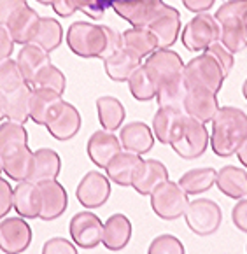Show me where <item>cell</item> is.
Listing matches in <instances>:
<instances>
[{
  "instance_id": "6da1fadb",
  "label": "cell",
  "mask_w": 247,
  "mask_h": 254,
  "mask_svg": "<svg viewBox=\"0 0 247 254\" xmlns=\"http://www.w3.org/2000/svg\"><path fill=\"white\" fill-rule=\"evenodd\" d=\"M146 65L156 81V102L160 107L183 109L187 95V82L184 77V62L172 49H160L147 56ZM184 111V109H183Z\"/></svg>"
},
{
  "instance_id": "7a4b0ae2",
  "label": "cell",
  "mask_w": 247,
  "mask_h": 254,
  "mask_svg": "<svg viewBox=\"0 0 247 254\" xmlns=\"http://www.w3.org/2000/svg\"><path fill=\"white\" fill-rule=\"evenodd\" d=\"M67 46L74 55L81 58H100L123 48V37L114 28L104 25H93L88 21H75L68 26Z\"/></svg>"
},
{
  "instance_id": "3957f363",
  "label": "cell",
  "mask_w": 247,
  "mask_h": 254,
  "mask_svg": "<svg viewBox=\"0 0 247 254\" xmlns=\"http://www.w3.org/2000/svg\"><path fill=\"white\" fill-rule=\"evenodd\" d=\"M247 137V114L237 107H219L212 118L210 146L219 158H228L237 153Z\"/></svg>"
},
{
  "instance_id": "277c9868",
  "label": "cell",
  "mask_w": 247,
  "mask_h": 254,
  "mask_svg": "<svg viewBox=\"0 0 247 254\" xmlns=\"http://www.w3.org/2000/svg\"><path fill=\"white\" fill-rule=\"evenodd\" d=\"M246 18L247 0H228L214 14L219 25V42L228 51L239 53L247 48Z\"/></svg>"
},
{
  "instance_id": "5b68a950",
  "label": "cell",
  "mask_w": 247,
  "mask_h": 254,
  "mask_svg": "<svg viewBox=\"0 0 247 254\" xmlns=\"http://www.w3.org/2000/svg\"><path fill=\"white\" fill-rule=\"evenodd\" d=\"M187 203H189L187 193L179 186V183H172V181L161 183L151 193V207L161 219H179L186 212Z\"/></svg>"
},
{
  "instance_id": "8992f818",
  "label": "cell",
  "mask_w": 247,
  "mask_h": 254,
  "mask_svg": "<svg viewBox=\"0 0 247 254\" xmlns=\"http://www.w3.org/2000/svg\"><path fill=\"white\" fill-rule=\"evenodd\" d=\"M184 77L187 82V90L191 88H205L217 95V91L223 88V81L226 75L223 74L221 67L207 53L195 56L189 64L184 67Z\"/></svg>"
},
{
  "instance_id": "52a82bcc",
  "label": "cell",
  "mask_w": 247,
  "mask_h": 254,
  "mask_svg": "<svg viewBox=\"0 0 247 254\" xmlns=\"http://www.w3.org/2000/svg\"><path fill=\"white\" fill-rule=\"evenodd\" d=\"M187 228L195 235L209 237L219 230L223 223V210L214 200L196 198L187 203V209L184 212Z\"/></svg>"
},
{
  "instance_id": "ba28073f",
  "label": "cell",
  "mask_w": 247,
  "mask_h": 254,
  "mask_svg": "<svg viewBox=\"0 0 247 254\" xmlns=\"http://www.w3.org/2000/svg\"><path fill=\"white\" fill-rule=\"evenodd\" d=\"M181 41L189 51H203L219 41V25L209 12H196L195 18L184 26Z\"/></svg>"
},
{
  "instance_id": "9c48e42d",
  "label": "cell",
  "mask_w": 247,
  "mask_h": 254,
  "mask_svg": "<svg viewBox=\"0 0 247 254\" xmlns=\"http://www.w3.org/2000/svg\"><path fill=\"white\" fill-rule=\"evenodd\" d=\"M209 130H207L205 123L186 116L184 131L172 144V149L184 160H195L205 153V149L209 147Z\"/></svg>"
},
{
  "instance_id": "30bf717a",
  "label": "cell",
  "mask_w": 247,
  "mask_h": 254,
  "mask_svg": "<svg viewBox=\"0 0 247 254\" xmlns=\"http://www.w3.org/2000/svg\"><path fill=\"white\" fill-rule=\"evenodd\" d=\"M111 7L137 28H147L154 18L167 7L163 0H114Z\"/></svg>"
},
{
  "instance_id": "8fae6325",
  "label": "cell",
  "mask_w": 247,
  "mask_h": 254,
  "mask_svg": "<svg viewBox=\"0 0 247 254\" xmlns=\"http://www.w3.org/2000/svg\"><path fill=\"white\" fill-rule=\"evenodd\" d=\"M70 239L81 249H93L98 244H102V233H104V224L97 214L90 210H82L75 214L68 224Z\"/></svg>"
},
{
  "instance_id": "7c38bea8",
  "label": "cell",
  "mask_w": 247,
  "mask_h": 254,
  "mask_svg": "<svg viewBox=\"0 0 247 254\" xmlns=\"http://www.w3.org/2000/svg\"><path fill=\"white\" fill-rule=\"evenodd\" d=\"M77 202L86 209H98L111 196V183L109 177L100 174L98 170H91L82 177L75 190Z\"/></svg>"
},
{
  "instance_id": "4fadbf2b",
  "label": "cell",
  "mask_w": 247,
  "mask_h": 254,
  "mask_svg": "<svg viewBox=\"0 0 247 254\" xmlns=\"http://www.w3.org/2000/svg\"><path fill=\"white\" fill-rule=\"evenodd\" d=\"M186 112L176 107H160L153 118V133L154 138L161 144L172 146L177 138L183 135Z\"/></svg>"
},
{
  "instance_id": "5bb4252c",
  "label": "cell",
  "mask_w": 247,
  "mask_h": 254,
  "mask_svg": "<svg viewBox=\"0 0 247 254\" xmlns=\"http://www.w3.org/2000/svg\"><path fill=\"white\" fill-rule=\"evenodd\" d=\"M32 244V228L25 219L5 217L0 223V249L2 253H23Z\"/></svg>"
},
{
  "instance_id": "9a60e30c",
  "label": "cell",
  "mask_w": 247,
  "mask_h": 254,
  "mask_svg": "<svg viewBox=\"0 0 247 254\" xmlns=\"http://www.w3.org/2000/svg\"><path fill=\"white\" fill-rule=\"evenodd\" d=\"M65 100L60 93L48 88H34L32 91V105H30V120L34 123L46 127L53 121L62 111Z\"/></svg>"
},
{
  "instance_id": "2e32d148",
  "label": "cell",
  "mask_w": 247,
  "mask_h": 254,
  "mask_svg": "<svg viewBox=\"0 0 247 254\" xmlns=\"http://www.w3.org/2000/svg\"><path fill=\"white\" fill-rule=\"evenodd\" d=\"M183 109L187 116L195 118L202 123H209L216 116L219 102H217L216 93L205 90V88H191L187 90V95L184 98Z\"/></svg>"
},
{
  "instance_id": "e0dca14e",
  "label": "cell",
  "mask_w": 247,
  "mask_h": 254,
  "mask_svg": "<svg viewBox=\"0 0 247 254\" xmlns=\"http://www.w3.org/2000/svg\"><path fill=\"white\" fill-rule=\"evenodd\" d=\"M39 188H41L42 196V207L39 217L42 221H53L63 216V212L68 207V196L65 188L57 179L39 183Z\"/></svg>"
},
{
  "instance_id": "ac0fdd59",
  "label": "cell",
  "mask_w": 247,
  "mask_h": 254,
  "mask_svg": "<svg viewBox=\"0 0 247 254\" xmlns=\"http://www.w3.org/2000/svg\"><path fill=\"white\" fill-rule=\"evenodd\" d=\"M158 39V48L160 49H169L170 46L176 44L177 37L181 32V14L176 7H167L151 21L147 26Z\"/></svg>"
},
{
  "instance_id": "d6986e66",
  "label": "cell",
  "mask_w": 247,
  "mask_h": 254,
  "mask_svg": "<svg viewBox=\"0 0 247 254\" xmlns=\"http://www.w3.org/2000/svg\"><path fill=\"white\" fill-rule=\"evenodd\" d=\"M88 156L98 168H105L109 161L113 160L118 153H121V142L113 131L97 130L88 140Z\"/></svg>"
},
{
  "instance_id": "ffe728a7",
  "label": "cell",
  "mask_w": 247,
  "mask_h": 254,
  "mask_svg": "<svg viewBox=\"0 0 247 254\" xmlns=\"http://www.w3.org/2000/svg\"><path fill=\"white\" fill-rule=\"evenodd\" d=\"M12 207L19 216L26 217V219L39 217L42 207L39 184L32 183V181H19L14 188V194H12Z\"/></svg>"
},
{
  "instance_id": "44dd1931",
  "label": "cell",
  "mask_w": 247,
  "mask_h": 254,
  "mask_svg": "<svg viewBox=\"0 0 247 254\" xmlns=\"http://www.w3.org/2000/svg\"><path fill=\"white\" fill-rule=\"evenodd\" d=\"M165 181H169L167 167L158 160H144L131 179V188L142 196H147Z\"/></svg>"
},
{
  "instance_id": "7402d4cb",
  "label": "cell",
  "mask_w": 247,
  "mask_h": 254,
  "mask_svg": "<svg viewBox=\"0 0 247 254\" xmlns=\"http://www.w3.org/2000/svg\"><path fill=\"white\" fill-rule=\"evenodd\" d=\"M140 65H142V58L139 55H135L133 51H130V49H126L124 46L104 60L105 74L116 82L128 81L130 75Z\"/></svg>"
},
{
  "instance_id": "603a6c76",
  "label": "cell",
  "mask_w": 247,
  "mask_h": 254,
  "mask_svg": "<svg viewBox=\"0 0 247 254\" xmlns=\"http://www.w3.org/2000/svg\"><path fill=\"white\" fill-rule=\"evenodd\" d=\"M120 142L124 151H131L137 154H146L154 146V133L146 123L142 121H133L121 128Z\"/></svg>"
},
{
  "instance_id": "cb8c5ba5",
  "label": "cell",
  "mask_w": 247,
  "mask_h": 254,
  "mask_svg": "<svg viewBox=\"0 0 247 254\" xmlns=\"http://www.w3.org/2000/svg\"><path fill=\"white\" fill-rule=\"evenodd\" d=\"M32 84L25 82L16 90L9 91L4 95V107H5V118L14 123L25 125L30 120V105H32Z\"/></svg>"
},
{
  "instance_id": "d4e9b609",
  "label": "cell",
  "mask_w": 247,
  "mask_h": 254,
  "mask_svg": "<svg viewBox=\"0 0 247 254\" xmlns=\"http://www.w3.org/2000/svg\"><path fill=\"white\" fill-rule=\"evenodd\" d=\"M142 156L131 151H124V153H118L113 160L109 161L105 167L107 177L118 186H131V179H133L137 168L142 165Z\"/></svg>"
},
{
  "instance_id": "484cf974",
  "label": "cell",
  "mask_w": 247,
  "mask_h": 254,
  "mask_svg": "<svg viewBox=\"0 0 247 254\" xmlns=\"http://www.w3.org/2000/svg\"><path fill=\"white\" fill-rule=\"evenodd\" d=\"M39 19H41V16H39L30 5H25L23 9H19V11L9 19L5 28H7L9 35L12 37L14 44L25 46L32 41L35 30H37Z\"/></svg>"
},
{
  "instance_id": "4316f807",
  "label": "cell",
  "mask_w": 247,
  "mask_h": 254,
  "mask_svg": "<svg viewBox=\"0 0 247 254\" xmlns=\"http://www.w3.org/2000/svg\"><path fill=\"white\" fill-rule=\"evenodd\" d=\"M81 123L82 121L79 111L72 104L65 102L62 111L58 112V116L53 121H49L46 128L57 140L65 142V140H70L77 135V131L81 130Z\"/></svg>"
},
{
  "instance_id": "83f0119b",
  "label": "cell",
  "mask_w": 247,
  "mask_h": 254,
  "mask_svg": "<svg viewBox=\"0 0 247 254\" xmlns=\"http://www.w3.org/2000/svg\"><path fill=\"white\" fill-rule=\"evenodd\" d=\"M131 239V223L124 214H113L104 224L102 244L109 251H121Z\"/></svg>"
},
{
  "instance_id": "f1b7e54d",
  "label": "cell",
  "mask_w": 247,
  "mask_h": 254,
  "mask_svg": "<svg viewBox=\"0 0 247 254\" xmlns=\"http://www.w3.org/2000/svg\"><path fill=\"white\" fill-rule=\"evenodd\" d=\"M16 62H18L19 70H21L25 81L28 82V84H32V82L35 81V77H37L39 72L44 67H48V65H51V56L42 48L28 42V44H25L21 48Z\"/></svg>"
},
{
  "instance_id": "f546056e",
  "label": "cell",
  "mask_w": 247,
  "mask_h": 254,
  "mask_svg": "<svg viewBox=\"0 0 247 254\" xmlns=\"http://www.w3.org/2000/svg\"><path fill=\"white\" fill-rule=\"evenodd\" d=\"M216 186L228 198L240 200L247 196V172L235 165H226L216 176Z\"/></svg>"
},
{
  "instance_id": "4dcf8cb0",
  "label": "cell",
  "mask_w": 247,
  "mask_h": 254,
  "mask_svg": "<svg viewBox=\"0 0 247 254\" xmlns=\"http://www.w3.org/2000/svg\"><path fill=\"white\" fill-rule=\"evenodd\" d=\"M62 168V160L55 149L41 147L34 153V172H32V183H44V181L57 179Z\"/></svg>"
},
{
  "instance_id": "1f68e13d",
  "label": "cell",
  "mask_w": 247,
  "mask_h": 254,
  "mask_svg": "<svg viewBox=\"0 0 247 254\" xmlns=\"http://www.w3.org/2000/svg\"><path fill=\"white\" fill-rule=\"evenodd\" d=\"M2 163H4V172L9 179L16 181V183L30 181L32 172H34V153L26 146L16 151L14 154L2 158Z\"/></svg>"
},
{
  "instance_id": "d6a6232c",
  "label": "cell",
  "mask_w": 247,
  "mask_h": 254,
  "mask_svg": "<svg viewBox=\"0 0 247 254\" xmlns=\"http://www.w3.org/2000/svg\"><path fill=\"white\" fill-rule=\"evenodd\" d=\"M28 146V133L21 123L5 121L0 125V158L14 154Z\"/></svg>"
},
{
  "instance_id": "836d02e7",
  "label": "cell",
  "mask_w": 247,
  "mask_h": 254,
  "mask_svg": "<svg viewBox=\"0 0 247 254\" xmlns=\"http://www.w3.org/2000/svg\"><path fill=\"white\" fill-rule=\"evenodd\" d=\"M97 112H98V121L104 127V130L107 131H114L123 127L124 116H126L124 105L114 97L97 98Z\"/></svg>"
},
{
  "instance_id": "e575fe53",
  "label": "cell",
  "mask_w": 247,
  "mask_h": 254,
  "mask_svg": "<svg viewBox=\"0 0 247 254\" xmlns=\"http://www.w3.org/2000/svg\"><path fill=\"white\" fill-rule=\"evenodd\" d=\"M62 37H63V28H62V25L57 19L41 18L30 44H35L44 49V51L51 53L53 49H57L62 44Z\"/></svg>"
},
{
  "instance_id": "d590c367",
  "label": "cell",
  "mask_w": 247,
  "mask_h": 254,
  "mask_svg": "<svg viewBox=\"0 0 247 254\" xmlns=\"http://www.w3.org/2000/svg\"><path fill=\"white\" fill-rule=\"evenodd\" d=\"M123 37V46L130 51H133L135 55H139L140 58L149 56L153 51L158 49V39L149 28H130L124 34H121Z\"/></svg>"
},
{
  "instance_id": "8d00e7d4",
  "label": "cell",
  "mask_w": 247,
  "mask_h": 254,
  "mask_svg": "<svg viewBox=\"0 0 247 254\" xmlns=\"http://www.w3.org/2000/svg\"><path fill=\"white\" fill-rule=\"evenodd\" d=\"M216 176L217 172L210 167L193 168L184 176H181V179L177 183L187 194H200L209 191L216 184Z\"/></svg>"
},
{
  "instance_id": "74e56055",
  "label": "cell",
  "mask_w": 247,
  "mask_h": 254,
  "mask_svg": "<svg viewBox=\"0 0 247 254\" xmlns=\"http://www.w3.org/2000/svg\"><path fill=\"white\" fill-rule=\"evenodd\" d=\"M128 86H130V93L133 95L135 100L139 102H149L156 98V81L151 75L149 68L146 65H140L133 74L128 79Z\"/></svg>"
},
{
  "instance_id": "f35d334b",
  "label": "cell",
  "mask_w": 247,
  "mask_h": 254,
  "mask_svg": "<svg viewBox=\"0 0 247 254\" xmlns=\"http://www.w3.org/2000/svg\"><path fill=\"white\" fill-rule=\"evenodd\" d=\"M32 86L34 88H48V90H53V91H57V93L63 95L65 86H67V81H65L63 72L51 64L39 72L37 77H35V81L32 82Z\"/></svg>"
},
{
  "instance_id": "ab89813d",
  "label": "cell",
  "mask_w": 247,
  "mask_h": 254,
  "mask_svg": "<svg viewBox=\"0 0 247 254\" xmlns=\"http://www.w3.org/2000/svg\"><path fill=\"white\" fill-rule=\"evenodd\" d=\"M25 82L26 81L19 70L18 62L9 58L0 64V93H9Z\"/></svg>"
},
{
  "instance_id": "60d3db41",
  "label": "cell",
  "mask_w": 247,
  "mask_h": 254,
  "mask_svg": "<svg viewBox=\"0 0 247 254\" xmlns=\"http://www.w3.org/2000/svg\"><path fill=\"white\" fill-rule=\"evenodd\" d=\"M151 254H161V253H176V254H183L184 253V246L177 237L169 235V233H163V235H158L156 239L151 242L149 246Z\"/></svg>"
},
{
  "instance_id": "b9f144b4",
  "label": "cell",
  "mask_w": 247,
  "mask_h": 254,
  "mask_svg": "<svg viewBox=\"0 0 247 254\" xmlns=\"http://www.w3.org/2000/svg\"><path fill=\"white\" fill-rule=\"evenodd\" d=\"M205 53L209 56H212L214 60L219 64V67H221L223 74L228 75L230 70L233 68V64H235V60H233V53L228 51V49L225 48V46L221 44V42L217 41L214 42L212 46H209V48L205 49Z\"/></svg>"
},
{
  "instance_id": "7bdbcfd3",
  "label": "cell",
  "mask_w": 247,
  "mask_h": 254,
  "mask_svg": "<svg viewBox=\"0 0 247 254\" xmlns=\"http://www.w3.org/2000/svg\"><path fill=\"white\" fill-rule=\"evenodd\" d=\"M77 7V11H82L91 19H102L107 7H111L109 0H72Z\"/></svg>"
},
{
  "instance_id": "ee69618b",
  "label": "cell",
  "mask_w": 247,
  "mask_h": 254,
  "mask_svg": "<svg viewBox=\"0 0 247 254\" xmlns=\"http://www.w3.org/2000/svg\"><path fill=\"white\" fill-rule=\"evenodd\" d=\"M42 253L51 254V253H67V254H75L77 253V246L70 240L63 239V237H55L49 239L48 242L42 246Z\"/></svg>"
},
{
  "instance_id": "f6af8a7d",
  "label": "cell",
  "mask_w": 247,
  "mask_h": 254,
  "mask_svg": "<svg viewBox=\"0 0 247 254\" xmlns=\"http://www.w3.org/2000/svg\"><path fill=\"white\" fill-rule=\"evenodd\" d=\"M26 4V0H0V25L5 26L7 21Z\"/></svg>"
},
{
  "instance_id": "bcb514c9",
  "label": "cell",
  "mask_w": 247,
  "mask_h": 254,
  "mask_svg": "<svg viewBox=\"0 0 247 254\" xmlns=\"http://www.w3.org/2000/svg\"><path fill=\"white\" fill-rule=\"evenodd\" d=\"M12 194H14L12 186L0 177V219L7 216V212L12 209Z\"/></svg>"
},
{
  "instance_id": "7dc6e473",
  "label": "cell",
  "mask_w": 247,
  "mask_h": 254,
  "mask_svg": "<svg viewBox=\"0 0 247 254\" xmlns=\"http://www.w3.org/2000/svg\"><path fill=\"white\" fill-rule=\"evenodd\" d=\"M232 219H233V224H235L237 228L240 232L247 233V198H240L237 202V205L232 209Z\"/></svg>"
},
{
  "instance_id": "c3c4849f",
  "label": "cell",
  "mask_w": 247,
  "mask_h": 254,
  "mask_svg": "<svg viewBox=\"0 0 247 254\" xmlns=\"http://www.w3.org/2000/svg\"><path fill=\"white\" fill-rule=\"evenodd\" d=\"M12 49H14V41L9 35L7 28L0 25V64L11 58Z\"/></svg>"
},
{
  "instance_id": "681fc988",
  "label": "cell",
  "mask_w": 247,
  "mask_h": 254,
  "mask_svg": "<svg viewBox=\"0 0 247 254\" xmlns=\"http://www.w3.org/2000/svg\"><path fill=\"white\" fill-rule=\"evenodd\" d=\"M51 7L55 9V12H57L58 16H62V18H68V16H72L77 11V7H75V4L72 0H53Z\"/></svg>"
},
{
  "instance_id": "f907efd6",
  "label": "cell",
  "mask_w": 247,
  "mask_h": 254,
  "mask_svg": "<svg viewBox=\"0 0 247 254\" xmlns=\"http://www.w3.org/2000/svg\"><path fill=\"white\" fill-rule=\"evenodd\" d=\"M216 0H183V4L191 12H207Z\"/></svg>"
},
{
  "instance_id": "816d5d0a",
  "label": "cell",
  "mask_w": 247,
  "mask_h": 254,
  "mask_svg": "<svg viewBox=\"0 0 247 254\" xmlns=\"http://www.w3.org/2000/svg\"><path fill=\"white\" fill-rule=\"evenodd\" d=\"M237 156H239V160H240V163L244 165V167L247 168V137L244 138V142L240 144V147L237 149Z\"/></svg>"
},
{
  "instance_id": "f5cc1de1",
  "label": "cell",
  "mask_w": 247,
  "mask_h": 254,
  "mask_svg": "<svg viewBox=\"0 0 247 254\" xmlns=\"http://www.w3.org/2000/svg\"><path fill=\"white\" fill-rule=\"evenodd\" d=\"M5 118V107H4V95L0 93V121Z\"/></svg>"
},
{
  "instance_id": "db71d44e",
  "label": "cell",
  "mask_w": 247,
  "mask_h": 254,
  "mask_svg": "<svg viewBox=\"0 0 247 254\" xmlns=\"http://www.w3.org/2000/svg\"><path fill=\"white\" fill-rule=\"evenodd\" d=\"M242 93H244V97H246V100H247V79H246V82H244V86H242Z\"/></svg>"
},
{
  "instance_id": "11a10c76",
  "label": "cell",
  "mask_w": 247,
  "mask_h": 254,
  "mask_svg": "<svg viewBox=\"0 0 247 254\" xmlns=\"http://www.w3.org/2000/svg\"><path fill=\"white\" fill-rule=\"evenodd\" d=\"M39 4H42V5H51V2L53 0H37Z\"/></svg>"
},
{
  "instance_id": "9f6ffc18",
  "label": "cell",
  "mask_w": 247,
  "mask_h": 254,
  "mask_svg": "<svg viewBox=\"0 0 247 254\" xmlns=\"http://www.w3.org/2000/svg\"><path fill=\"white\" fill-rule=\"evenodd\" d=\"M4 172V163H2V158H0V174Z\"/></svg>"
},
{
  "instance_id": "6f0895ef",
  "label": "cell",
  "mask_w": 247,
  "mask_h": 254,
  "mask_svg": "<svg viewBox=\"0 0 247 254\" xmlns=\"http://www.w3.org/2000/svg\"><path fill=\"white\" fill-rule=\"evenodd\" d=\"M246 30H247V18H246Z\"/></svg>"
},
{
  "instance_id": "680465c9",
  "label": "cell",
  "mask_w": 247,
  "mask_h": 254,
  "mask_svg": "<svg viewBox=\"0 0 247 254\" xmlns=\"http://www.w3.org/2000/svg\"><path fill=\"white\" fill-rule=\"evenodd\" d=\"M111 2H114V0H109V4H111Z\"/></svg>"
}]
</instances>
